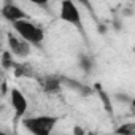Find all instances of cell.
<instances>
[{"label": "cell", "mask_w": 135, "mask_h": 135, "mask_svg": "<svg viewBox=\"0 0 135 135\" xmlns=\"http://www.w3.org/2000/svg\"><path fill=\"white\" fill-rule=\"evenodd\" d=\"M10 103L15 110V116L19 118H26V113L29 110V102L27 97L22 94V91H19L18 88H11L10 89Z\"/></svg>", "instance_id": "cell-5"}, {"label": "cell", "mask_w": 135, "mask_h": 135, "mask_svg": "<svg viewBox=\"0 0 135 135\" xmlns=\"http://www.w3.org/2000/svg\"><path fill=\"white\" fill-rule=\"evenodd\" d=\"M15 54L10 51V49H5L3 54H2V67H3V70H15V67L18 65L15 62Z\"/></svg>", "instance_id": "cell-8"}, {"label": "cell", "mask_w": 135, "mask_h": 135, "mask_svg": "<svg viewBox=\"0 0 135 135\" xmlns=\"http://www.w3.org/2000/svg\"><path fill=\"white\" fill-rule=\"evenodd\" d=\"M80 67H81L83 70L89 72V70L92 69V60H91V57H88V56H83V57L80 59Z\"/></svg>", "instance_id": "cell-10"}, {"label": "cell", "mask_w": 135, "mask_h": 135, "mask_svg": "<svg viewBox=\"0 0 135 135\" xmlns=\"http://www.w3.org/2000/svg\"><path fill=\"white\" fill-rule=\"evenodd\" d=\"M7 43H8V49L15 54V57H27L30 54V49H32V45L29 41H26L22 37H19L16 32L13 33H8L7 35Z\"/></svg>", "instance_id": "cell-4"}, {"label": "cell", "mask_w": 135, "mask_h": 135, "mask_svg": "<svg viewBox=\"0 0 135 135\" xmlns=\"http://www.w3.org/2000/svg\"><path fill=\"white\" fill-rule=\"evenodd\" d=\"M73 132H75V133H83V129H80V127H75V129H73Z\"/></svg>", "instance_id": "cell-13"}, {"label": "cell", "mask_w": 135, "mask_h": 135, "mask_svg": "<svg viewBox=\"0 0 135 135\" xmlns=\"http://www.w3.org/2000/svg\"><path fill=\"white\" fill-rule=\"evenodd\" d=\"M114 132H116V133H122V135H132V133H135V124H132V122H124V124L119 126Z\"/></svg>", "instance_id": "cell-9"}, {"label": "cell", "mask_w": 135, "mask_h": 135, "mask_svg": "<svg viewBox=\"0 0 135 135\" xmlns=\"http://www.w3.org/2000/svg\"><path fill=\"white\" fill-rule=\"evenodd\" d=\"M7 91H8V88H7V81H3V83H2V94L7 95Z\"/></svg>", "instance_id": "cell-12"}, {"label": "cell", "mask_w": 135, "mask_h": 135, "mask_svg": "<svg viewBox=\"0 0 135 135\" xmlns=\"http://www.w3.org/2000/svg\"><path fill=\"white\" fill-rule=\"evenodd\" d=\"M130 107H132V110H135V99L130 100Z\"/></svg>", "instance_id": "cell-14"}, {"label": "cell", "mask_w": 135, "mask_h": 135, "mask_svg": "<svg viewBox=\"0 0 135 135\" xmlns=\"http://www.w3.org/2000/svg\"><path fill=\"white\" fill-rule=\"evenodd\" d=\"M41 88L45 89V92L48 94H57L62 88L60 81L56 78V76H46L43 81H41Z\"/></svg>", "instance_id": "cell-7"}, {"label": "cell", "mask_w": 135, "mask_h": 135, "mask_svg": "<svg viewBox=\"0 0 135 135\" xmlns=\"http://www.w3.org/2000/svg\"><path fill=\"white\" fill-rule=\"evenodd\" d=\"M59 16L64 22L83 30V16H81V11H80L78 5L73 0H60Z\"/></svg>", "instance_id": "cell-3"}, {"label": "cell", "mask_w": 135, "mask_h": 135, "mask_svg": "<svg viewBox=\"0 0 135 135\" xmlns=\"http://www.w3.org/2000/svg\"><path fill=\"white\" fill-rule=\"evenodd\" d=\"M57 122H59V118L52 114H38V116H30L22 119L24 129L33 135H49L54 130Z\"/></svg>", "instance_id": "cell-1"}, {"label": "cell", "mask_w": 135, "mask_h": 135, "mask_svg": "<svg viewBox=\"0 0 135 135\" xmlns=\"http://www.w3.org/2000/svg\"><path fill=\"white\" fill-rule=\"evenodd\" d=\"M13 30L22 37L26 41H29L32 46H40L45 41V32L41 27H38L37 24H33L30 19H21L11 24Z\"/></svg>", "instance_id": "cell-2"}, {"label": "cell", "mask_w": 135, "mask_h": 135, "mask_svg": "<svg viewBox=\"0 0 135 135\" xmlns=\"http://www.w3.org/2000/svg\"><path fill=\"white\" fill-rule=\"evenodd\" d=\"M26 2H29L32 5H38V7H46L49 3V0H26Z\"/></svg>", "instance_id": "cell-11"}, {"label": "cell", "mask_w": 135, "mask_h": 135, "mask_svg": "<svg viewBox=\"0 0 135 135\" xmlns=\"http://www.w3.org/2000/svg\"><path fill=\"white\" fill-rule=\"evenodd\" d=\"M2 16H3V19H7L11 24L16 21H21V19H30L27 11H24L19 5H16L13 2H7L2 7Z\"/></svg>", "instance_id": "cell-6"}]
</instances>
